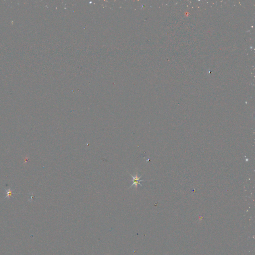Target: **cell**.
<instances>
[{"instance_id":"1","label":"cell","mask_w":255,"mask_h":255,"mask_svg":"<svg viewBox=\"0 0 255 255\" xmlns=\"http://www.w3.org/2000/svg\"><path fill=\"white\" fill-rule=\"evenodd\" d=\"M130 175H131L132 178H133V180H132L133 183L132 184V186L130 187V188H131L132 187H138L139 185L142 186L141 184V182L143 181V180H140V179L141 178V176H139L138 175H135L134 176L132 175L131 174Z\"/></svg>"},{"instance_id":"2","label":"cell","mask_w":255,"mask_h":255,"mask_svg":"<svg viewBox=\"0 0 255 255\" xmlns=\"http://www.w3.org/2000/svg\"><path fill=\"white\" fill-rule=\"evenodd\" d=\"M6 193H7V196H6L5 198H9V197H11V196H13V195L14 194V192H13V190H12L11 188L6 190Z\"/></svg>"}]
</instances>
